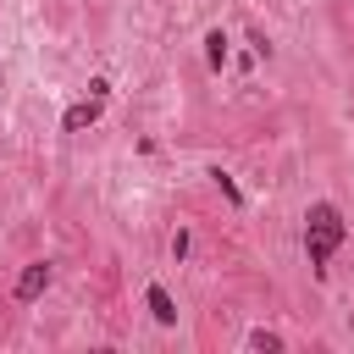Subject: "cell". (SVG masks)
Masks as SVG:
<instances>
[{
	"label": "cell",
	"instance_id": "1",
	"mask_svg": "<svg viewBox=\"0 0 354 354\" xmlns=\"http://www.w3.org/2000/svg\"><path fill=\"white\" fill-rule=\"evenodd\" d=\"M343 238H348V221H343V210L332 199H321V205L304 210V254H310L315 271H326V260L343 249Z\"/></svg>",
	"mask_w": 354,
	"mask_h": 354
},
{
	"label": "cell",
	"instance_id": "2",
	"mask_svg": "<svg viewBox=\"0 0 354 354\" xmlns=\"http://www.w3.org/2000/svg\"><path fill=\"white\" fill-rule=\"evenodd\" d=\"M44 288H50V260H28L22 277H17V288H11V299H17V304H33Z\"/></svg>",
	"mask_w": 354,
	"mask_h": 354
},
{
	"label": "cell",
	"instance_id": "3",
	"mask_svg": "<svg viewBox=\"0 0 354 354\" xmlns=\"http://www.w3.org/2000/svg\"><path fill=\"white\" fill-rule=\"evenodd\" d=\"M100 111H105V100H100V94H88V100H77V105L61 116V127H66V133H83V127H94V122H100Z\"/></svg>",
	"mask_w": 354,
	"mask_h": 354
},
{
	"label": "cell",
	"instance_id": "4",
	"mask_svg": "<svg viewBox=\"0 0 354 354\" xmlns=\"http://www.w3.org/2000/svg\"><path fill=\"white\" fill-rule=\"evenodd\" d=\"M144 304H149V315H155L160 326H177V304H171V293H166L160 282H149V288H144Z\"/></svg>",
	"mask_w": 354,
	"mask_h": 354
},
{
	"label": "cell",
	"instance_id": "5",
	"mask_svg": "<svg viewBox=\"0 0 354 354\" xmlns=\"http://www.w3.org/2000/svg\"><path fill=\"white\" fill-rule=\"evenodd\" d=\"M205 61H210V72H221V61H227V33L221 28L205 33Z\"/></svg>",
	"mask_w": 354,
	"mask_h": 354
},
{
	"label": "cell",
	"instance_id": "6",
	"mask_svg": "<svg viewBox=\"0 0 354 354\" xmlns=\"http://www.w3.org/2000/svg\"><path fill=\"white\" fill-rule=\"evenodd\" d=\"M243 343H249V348H266V354H277V348H282V332H271V326H254Z\"/></svg>",
	"mask_w": 354,
	"mask_h": 354
},
{
	"label": "cell",
	"instance_id": "7",
	"mask_svg": "<svg viewBox=\"0 0 354 354\" xmlns=\"http://www.w3.org/2000/svg\"><path fill=\"white\" fill-rule=\"evenodd\" d=\"M210 177H216V188H221V194H227V199H232V205H243V194H238V183H232V177H227V171H210Z\"/></svg>",
	"mask_w": 354,
	"mask_h": 354
}]
</instances>
